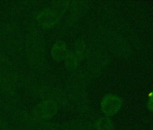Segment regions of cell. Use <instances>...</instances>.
Segmentation results:
<instances>
[{"label": "cell", "instance_id": "cell-3", "mask_svg": "<svg viewBox=\"0 0 153 130\" xmlns=\"http://www.w3.org/2000/svg\"><path fill=\"white\" fill-rule=\"evenodd\" d=\"M0 39L7 54L17 55L24 49V39L19 27L15 24L6 25L0 32Z\"/></svg>", "mask_w": 153, "mask_h": 130}, {"label": "cell", "instance_id": "cell-11", "mask_svg": "<svg viewBox=\"0 0 153 130\" xmlns=\"http://www.w3.org/2000/svg\"><path fill=\"white\" fill-rule=\"evenodd\" d=\"M88 8V4L86 1L78 0V1H73L70 3L69 9H70V18L74 20H78Z\"/></svg>", "mask_w": 153, "mask_h": 130}, {"label": "cell", "instance_id": "cell-6", "mask_svg": "<svg viewBox=\"0 0 153 130\" xmlns=\"http://www.w3.org/2000/svg\"><path fill=\"white\" fill-rule=\"evenodd\" d=\"M59 106L49 99L42 100L33 109L32 115L39 120H48L53 117L59 111Z\"/></svg>", "mask_w": 153, "mask_h": 130}, {"label": "cell", "instance_id": "cell-9", "mask_svg": "<svg viewBox=\"0 0 153 130\" xmlns=\"http://www.w3.org/2000/svg\"><path fill=\"white\" fill-rule=\"evenodd\" d=\"M69 49L67 45V43L63 41H58L56 42L51 51V56L56 61H62L66 60L69 54Z\"/></svg>", "mask_w": 153, "mask_h": 130}, {"label": "cell", "instance_id": "cell-4", "mask_svg": "<svg viewBox=\"0 0 153 130\" xmlns=\"http://www.w3.org/2000/svg\"><path fill=\"white\" fill-rule=\"evenodd\" d=\"M87 68L90 73L98 72L105 65V56L98 46H92L87 51Z\"/></svg>", "mask_w": 153, "mask_h": 130}, {"label": "cell", "instance_id": "cell-14", "mask_svg": "<svg viewBox=\"0 0 153 130\" xmlns=\"http://www.w3.org/2000/svg\"><path fill=\"white\" fill-rule=\"evenodd\" d=\"M0 130H11L7 122L0 116Z\"/></svg>", "mask_w": 153, "mask_h": 130}, {"label": "cell", "instance_id": "cell-7", "mask_svg": "<svg viewBox=\"0 0 153 130\" xmlns=\"http://www.w3.org/2000/svg\"><path fill=\"white\" fill-rule=\"evenodd\" d=\"M60 17L57 13L51 10L50 7L45 8L38 13L36 16L37 23L44 29H51L57 25L60 20Z\"/></svg>", "mask_w": 153, "mask_h": 130}, {"label": "cell", "instance_id": "cell-15", "mask_svg": "<svg viewBox=\"0 0 153 130\" xmlns=\"http://www.w3.org/2000/svg\"><path fill=\"white\" fill-rule=\"evenodd\" d=\"M150 96H151V99L148 103V107L151 111H153V94H150Z\"/></svg>", "mask_w": 153, "mask_h": 130}, {"label": "cell", "instance_id": "cell-10", "mask_svg": "<svg viewBox=\"0 0 153 130\" xmlns=\"http://www.w3.org/2000/svg\"><path fill=\"white\" fill-rule=\"evenodd\" d=\"M103 38H104L105 42L106 43V44L108 45V47L113 52H114L115 53H118V54L123 52V43H122L121 39L117 35H115L114 34L109 32V33L104 34Z\"/></svg>", "mask_w": 153, "mask_h": 130}, {"label": "cell", "instance_id": "cell-1", "mask_svg": "<svg viewBox=\"0 0 153 130\" xmlns=\"http://www.w3.org/2000/svg\"><path fill=\"white\" fill-rule=\"evenodd\" d=\"M86 87L87 79L85 73L79 68L71 71L67 81L66 91L71 100V103L75 104L76 108L83 114L89 108Z\"/></svg>", "mask_w": 153, "mask_h": 130}, {"label": "cell", "instance_id": "cell-12", "mask_svg": "<svg viewBox=\"0 0 153 130\" xmlns=\"http://www.w3.org/2000/svg\"><path fill=\"white\" fill-rule=\"evenodd\" d=\"M70 2L68 0H57L51 3L50 8L53 10L55 13H57L59 16H62L65 12L69 8Z\"/></svg>", "mask_w": 153, "mask_h": 130}, {"label": "cell", "instance_id": "cell-2", "mask_svg": "<svg viewBox=\"0 0 153 130\" xmlns=\"http://www.w3.org/2000/svg\"><path fill=\"white\" fill-rule=\"evenodd\" d=\"M25 50L29 64L33 69L42 70L46 66L45 42L39 31H29L25 42Z\"/></svg>", "mask_w": 153, "mask_h": 130}, {"label": "cell", "instance_id": "cell-13", "mask_svg": "<svg viewBox=\"0 0 153 130\" xmlns=\"http://www.w3.org/2000/svg\"><path fill=\"white\" fill-rule=\"evenodd\" d=\"M95 126L97 130H112L113 129V123L109 117H100L98 118L96 123Z\"/></svg>", "mask_w": 153, "mask_h": 130}, {"label": "cell", "instance_id": "cell-8", "mask_svg": "<svg viewBox=\"0 0 153 130\" xmlns=\"http://www.w3.org/2000/svg\"><path fill=\"white\" fill-rule=\"evenodd\" d=\"M122 99L114 94L105 96L101 101V109L106 116H114L122 108Z\"/></svg>", "mask_w": 153, "mask_h": 130}, {"label": "cell", "instance_id": "cell-5", "mask_svg": "<svg viewBox=\"0 0 153 130\" xmlns=\"http://www.w3.org/2000/svg\"><path fill=\"white\" fill-rule=\"evenodd\" d=\"M86 53H87V44L85 41L78 40L74 45L73 50L69 52V54L66 59L67 68L70 71L78 69L79 62L82 61Z\"/></svg>", "mask_w": 153, "mask_h": 130}]
</instances>
